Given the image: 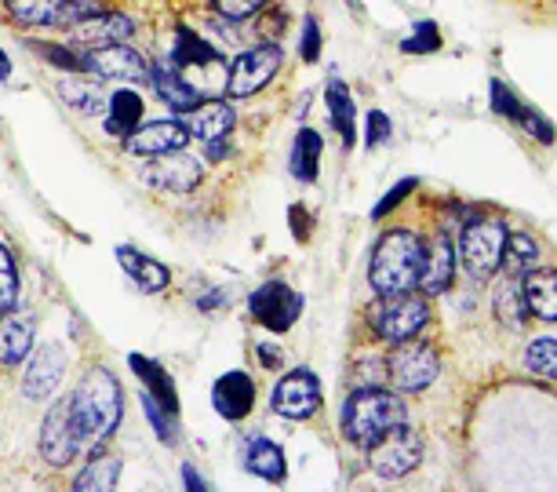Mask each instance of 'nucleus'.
<instances>
[{"instance_id":"5701e85b","label":"nucleus","mask_w":557,"mask_h":492,"mask_svg":"<svg viewBox=\"0 0 557 492\" xmlns=\"http://www.w3.org/2000/svg\"><path fill=\"white\" fill-rule=\"evenodd\" d=\"M117 263L124 270V278L139 292H146V296H161V292H168V285H172V270H168L161 259L146 256L132 245L117 248Z\"/></svg>"},{"instance_id":"9d476101","label":"nucleus","mask_w":557,"mask_h":492,"mask_svg":"<svg viewBox=\"0 0 557 492\" xmlns=\"http://www.w3.org/2000/svg\"><path fill=\"white\" fill-rule=\"evenodd\" d=\"M107 8V0H4V12L23 29H70Z\"/></svg>"},{"instance_id":"6ab92c4d","label":"nucleus","mask_w":557,"mask_h":492,"mask_svg":"<svg viewBox=\"0 0 557 492\" xmlns=\"http://www.w3.org/2000/svg\"><path fill=\"white\" fill-rule=\"evenodd\" d=\"M62 376H66V354H62L59 343H45L26 358L23 394L34 397V402H45L62 386Z\"/></svg>"},{"instance_id":"864d4df0","label":"nucleus","mask_w":557,"mask_h":492,"mask_svg":"<svg viewBox=\"0 0 557 492\" xmlns=\"http://www.w3.org/2000/svg\"><path fill=\"white\" fill-rule=\"evenodd\" d=\"M12 77V59H8V51L0 48V81H8Z\"/></svg>"},{"instance_id":"cd10ccee","label":"nucleus","mask_w":557,"mask_h":492,"mask_svg":"<svg viewBox=\"0 0 557 492\" xmlns=\"http://www.w3.org/2000/svg\"><path fill=\"white\" fill-rule=\"evenodd\" d=\"M186 124H190L194 139L201 143H212V139H226L234 135L237 128V110H234V99H205L201 107L186 113Z\"/></svg>"},{"instance_id":"c756f323","label":"nucleus","mask_w":557,"mask_h":492,"mask_svg":"<svg viewBox=\"0 0 557 492\" xmlns=\"http://www.w3.org/2000/svg\"><path fill=\"white\" fill-rule=\"evenodd\" d=\"M223 59L226 56L208 37L194 34V29L183 26V23L175 26L172 51H168V62H172V66H178V70H186V66H219Z\"/></svg>"},{"instance_id":"412c9836","label":"nucleus","mask_w":557,"mask_h":492,"mask_svg":"<svg viewBox=\"0 0 557 492\" xmlns=\"http://www.w3.org/2000/svg\"><path fill=\"white\" fill-rule=\"evenodd\" d=\"M324 110H329V124H332V132L339 135L343 150H354L357 139H361V124H357L354 91L339 73H332L329 85H324Z\"/></svg>"},{"instance_id":"f257e3e1","label":"nucleus","mask_w":557,"mask_h":492,"mask_svg":"<svg viewBox=\"0 0 557 492\" xmlns=\"http://www.w3.org/2000/svg\"><path fill=\"white\" fill-rule=\"evenodd\" d=\"M401 427H408V402L391 383H357L339 408V434L357 453H372Z\"/></svg>"},{"instance_id":"0eeeda50","label":"nucleus","mask_w":557,"mask_h":492,"mask_svg":"<svg viewBox=\"0 0 557 492\" xmlns=\"http://www.w3.org/2000/svg\"><path fill=\"white\" fill-rule=\"evenodd\" d=\"M324 408V386H321V376L299 365V369H288L273 383L270 391V413L277 420H288V423H307L313 420Z\"/></svg>"},{"instance_id":"de8ad7c7","label":"nucleus","mask_w":557,"mask_h":492,"mask_svg":"<svg viewBox=\"0 0 557 492\" xmlns=\"http://www.w3.org/2000/svg\"><path fill=\"white\" fill-rule=\"evenodd\" d=\"M285 29H288L285 8H262V12L256 15V34L262 40H273V45H277V37H285Z\"/></svg>"},{"instance_id":"49530a36","label":"nucleus","mask_w":557,"mask_h":492,"mask_svg":"<svg viewBox=\"0 0 557 492\" xmlns=\"http://www.w3.org/2000/svg\"><path fill=\"white\" fill-rule=\"evenodd\" d=\"M190 307L201 313H219L230 307V292L223 285H197L190 292Z\"/></svg>"},{"instance_id":"39448f33","label":"nucleus","mask_w":557,"mask_h":492,"mask_svg":"<svg viewBox=\"0 0 557 492\" xmlns=\"http://www.w3.org/2000/svg\"><path fill=\"white\" fill-rule=\"evenodd\" d=\"M507 237L510 230L503 226L499 216L481 212L478 219H470L459 234V267L470 281H488L503 270V253H507Z\"/></svg>"},{"instance_id":"79ce46f5","label":"nucleus","mask_w":557,"mask_h":492,"mask_svg":"<svg viewBox=\"0 0 557 492\" xmlns=\"http://www.w3.org/2000/svg\"><path fill=\"white\" fill-rule=\"evenodd\" d=\"M15 307H18V270H15V256L0 241V318L12 313Z\"/></svg>"},{"instance_id":"ddd939ff","label":"nucleus","mask_w":557,"mask_h":492,"mask_svg":"<svg viewBox=\"0 0 557 492\" xmlns=\"http://www.w3.org/2000/svg\"><path fill=\"white\" fill-rule=\"evenodd\" d=\"M190 139H194V132H190V124H186V118H168V121L139 124L128 139H121V146L135 161H153V157L186 150Z\"/></svg>"},{"instance_id":"4be33fe9","label":"nucleus","mask_w":557,"mask_h":492,"mask_svg":"<svg viewBox=\"0 0 557 492\" xmlns=\"http://www.w3.org/2000/svg\"><path fill=\"white\" fill-rule=\"evenodd\" d=\"M150 85L157 91V99H161L168 110H175L178 118H186V113L205 102L201 91H197L190 81L183 77V70L172 66V62H157V66L150 70Z\"/></svg>"},{"instance_id":"6e6552de","label":"nucleus","mask_w":557,"mask_h":492,"mask_svg":"<svg viewBox=\"0 0 557 492\" xmlns=\"http://www.w3.org/2000/svg\"><path fill=\"white\" fill-rule=\"evenodd\" d=\"M437 376H441V350L426 340L401 343V347H391V354H386V383L394 391H401L405 397L430 391Z\"/></svg>"},{"instance_id":"aec40b11","label":"nucleus","mask_w":557,"mask_h":492,"mask_svg":"<svg viewBox=\"0 0 557 492\" xmlns=\"http://www.w3.org/2000/svg\"><path fill=\"white\" fill-rule=\"evenodd\" d=\"M240 467H245V475L267 481V485H285L288 481L285 448L267 434H248L245 442H240Z\"/></svg>"},{"instance_id":"6e6d98bb","label":"nucleus","mask_w":557,"mask_h":492,"mask_svg":"<svg viewBox=\"0 0 557 492\" xmlns=\"http://www.w3.org/2000/svg\"><path fill=\"white\" fill-rule=\"evenodd\" d=\"M550 4H557V0H550Z\"/></svg>"},{"instance_id":"a211bd4d","label":"nucleus","mask_w":557,"mask_h":492,"mask_svg":"<svg viewBox=\"0 0 557 492\" xmlns=\"http://www.w3.org/2000/svg\"><path fill=\"white\" fill-rule=\"evenodd\" d=\"M256 402H259L256 380L245 369H230L212 383V408L219 420L226 423H245L256 413Z\"/></svg>"},{"instance_id":"4468645a","label":"nucleus","mask_w":557,"mask_h":492,"mask_svg":"<svg viewBox=\"0 0 557 492\" xmlns=\"http://www.w3.org/2000/svg\"><path fill=\"white\" fill-rule=\"evenodd\" d=\"M139 183L153 186V190H168V194H190L205 183V164L197 161L194 153H164L153 157L150 164L139 169Z\"/></svg>"},{"instance_id":"c85d7f7f","label":"nucleus","mask_w":557,"mask_h":492,"mask_svg":"<svg viewBox=\"0 0 557 492\" xmlns=\"http://www.w3.org/2000/svg\"><path fill=\"white\" fill-rule=\"evenodd\" d=\"M59 96L70 110H77L81 118H99V113H107V107H110V96H107V88H102V77H96V73L62 77Z\"/></svg>"},{"instance_id":"2eb2a0df","label":"nucleus","mask_w":557,"mask_h":492,"mask_svg":"<svg viewBox=\"0 0 557 492\" xmlns=\"http://www.w3.org/2000/svg\"><path fill=\"white\" fill-rule=\"evenodd\" d=\"M84 70L96 73L102 81H124V85H132V81H150L153 62L121 40V45L84 48Z\"/></svg>"},{"instance_id":"58836bf2","label":"nucleus","mask_w":557,"mask_h":492,"mask_svg":"<svg viewBox=\"0 0 557 492\" xmlns=\"http://www.w3.org/2000/svg\"><path fill=\"white\" fill-rule=\"evenodd\" d=\"M513 124H518V128L529 135L532 143H540V146H554L557 143V124L546 118L540 107H529V102H524Z\"/></svg>"},{"instance_id":"dca6fc26","label":"nucleus","mask_w":557,"mask_h":492,"mask_svg":"<svg viewBox=\"0 0 557 492\" xmlns=\"http://www.w3.org/2000/svg\"><path fill=\"white\" fill-rule=\"evenodd\" d=\"M459 274V245L456 237L437 230V234L426 237V256H423V274H419V292L430 299L445 296V292L456 285Z\"/></svg>"},{"instance_id":"72a5a7b5","label":"nucleus","mask_w":557,"mask_h":492,"mask_svg":"<svg viewBox=\"0 0 557 492\" xmlns=\"http://www.w3.org/2000/svg\"><path fill=\"white\" fill-rule=\"evenodd\" d=\"M540 241H535L532 234H524V230H513V234L507 237V253H503V270L499 274H518L524 278L529 270L540 267Z\"/></svg>"},{"instance_id":"473e14b6","label":"nucleus","mask_w":557,"mask_h":492,"mask_svg":"<svg viewBox=\"0 0 557 492\" xmlns=\"http://www.w3.org/2000/svg\"><path fill=\"white\" fill-rule=\"evenodd\" d=\"M121 467H124L121 453H110V448L102 445V448H96V453L88 456V464H84V470L77 475V481H73V489H84V492H110V489L121 481Z\"/></svg>"},{"instance_id":"f3484780","label":"nucleus","mask_w":557,"mask_h":492,"mask_svg":"<svg viewBox=\"0 0 557 492\" xmlns=\"http://www.w3.org/2000/svg\"><path fill=\"white\" fill-rule=\"evenodd\" d=\"M135 29H139V23L121 12V8H102V12L81 19L77 26L66 29V40L77 48H99V45H121V40L135 37Z\"/></svg>"},{"instance_id":"f704fd0d","label":"nucleus","mask_w":557,"mask_h":492,"mask_svg":"<svg viewBox=\"0 0 557 492\" xmlns=\"http://www.w3.org/2000/svg\"><path fill=\"white\" fill-rule=\"evenodd\" d=\"M524 372L535 376V380L557 383V340L554 336H535L521 354Z\"/></svg>"},{"instance_id":"7c9ffc66","label":"nucleus","mask_w":557,"mask_h":492,"mask_svg":"<svg viewBox=\"0 0 557 492\" xmlns=\"http://www.w3.org/2000/svg\"><path fill=\"white\" fill-rule=\"evenodd\" d=\"M146 102L135 88H117L110 91V107H107V121H102V132L113 135V139H128V135L143 124Z\"/></svg>"},{"instance_id":"5fc2aeb1","label":"nucleus","mask_w":557,"mask_h":492,"mask_svg":"<svg viewBox=\"0 0 557 492\" xmlns=\"http://www.w3.org/2000/svg\"><path fill=\"white\" fill-rule=\"evenodd\" d=\"M346 4L354 8V15H357V19H364V8H361V0H346Z\"/></svg>"},{"instance_id":"f03ea898","label":"nucleus","mask_w":557,"mask_h":492,"mask_svg":"<svg viewBox=\"0 0 557 492\" xmlns=\"http://www.w3.org/2000/svg\"><path fill=\"white\" fill-rule=\"evenodd\" d=\"M426 237L412 226L383 230L380 241L368 256V288L375 296H405L419 292V274H423Z\"/></svg>"},{"instance_id":"a18cd8bd","label":"nucleus","mask_w":557,"mask_h":492,"mask_svg":"<svg viewBox=\"0 0 557 492\" xmlns=\"http://www.w3.org/2000/svg\"><path fill=\"white\" fill-rule=\"evenodd\" d=\"M273 0H212V12L223 19V23H248L256 19L262 8H270Z\"/></svg>"},{"instance_id":"09e8293b","label":"nucleus","mask_w":557,"mask_h":492,"mask_svg":"<svg viewBox=\"0 0 557 492\" xmlns=\"http://www.w3.org/2000/svg\"><path fill=\"white\" fill-rule=\"evenodd\" d=\"M313 226H318V219H313V212L302 201H296L288 208V230H292V237H296L299 245H307V241L313 237Z\"/></svg>"},{"instance_id":"9b49d317","label":"nucleus","mask_w":557,"mask_h":492,"mask_svg":"<svg viewBox=\"0 0 557 492\" xmlns=\"http://www.w3.org/2000/svg\"><path fill=\"white\" fill-rule=\"evenodd\" d=\"M77 453H84V442H81L77 416H73V402L66 394L59 402H51L45 423H40V456L51 467H70Z\"/></svg>"},{"instance_id":"ea45409f","label":"nucleus","mask_w":557,"mask_h":492,"mask_svg":"<svg viewBox=\"0 0 557 492\" xmlns=\"http://www.w3.org/2000/svg\"><path fill=\"white\" fill-rule=\"evenodd\" d=\"M419 190V175H405V180H397L391 190H386L380 201L372 205V212H368V219H372V223H383L386 216H394L397 208H401L408 197H412Z\"/></svg>"},{"instance_id":"2f4dec72","label":"nucleus","mask_w":557,"mask_h":492,"mask_svg":"<svg viewBox=\"0 0 557 492\" xmlns=\"http://www.w3.org/2000/svg\"><path fill=\"white\" fill-rule=\"evenodd\" d=\"M524 292L535 321L557 324V267H535L524 274Z\"/></svg>"},{"instance_id":"f8f14e48","label":"nucleus","mask_w":557,"mask_h":492,"mask_svg":"<svg viewBox=\"0 0 557 492\" xmlns=\"http://www.w3.org/2000/svg\"><path fill=\"white\" fill-rule=\"evenodd\" d=\"M423 453H426L423 438L412 427H401V431H394L383 445H375L368 453V470L380 481H401L408 475H416L419 464H423Z\"/></svg>"},{"instance_id":"1a4fd4ad","label":"nucleus","mask_w":557,"mask_h":492,"mask_svg":"<svg viewBox=\"0 0 557 492\" xmlns=\"http://www.w3.org/2000/svg\"><path fill=\"white\" fill-rule=\"evenodd\" d=\"M302 307H307L302 292L292 288L285 278L262 281V285L248 296L251 321H256L259 329L273 332V336H285V332L296 329V321L302 318Z\"/></svg>"},{"instance_id":"3c124183","label":"nucleus","mask_w":557,"mask_h":492,"mask_svg":"<svg viewBox=\"0 0 557 492\" xmlns=\"http://www.w3.org/2000/svg\"><path fill=\"white\" fill-rule=\"evenodd\" d=\"M205 157L212 164H223L226 157H234V143H230V135L226 139H212V143H205Z\"/></svg>"},{"instance_id":"c9c22d12","label":"nucleus","mask_w":557,"mask_h":492,"mask_svg":"<svg viewBox=\"0 0 557 492\" xmlns=\"http://www.w3.org/2000/svg\"><path fill=\"white\" fill-rule=\"evenodd\" d=\"M397 48H401V56H437L445 48V37H441V26L434 19H419V23H412V34L397 40Z\"/></svg>"},{"instance_id":"a878e982","label":"nucleus","mask_w":557,"mask_h":492,"mask_svg":"<svg viewBox=\"0 0 557 492\" xmlns=\"http://www.w3.org/2000/svg\"><path fill=\"white\" fill-rule=\"evenodd\" d=\"M128 369L135 372V380H139V386L150 397H157L168 413L172 416H178L183 413V402H178V391H175V380H172V372L164 369L161 361L157 358H150V354H128Z\"/></svg>"},{"instance_id":"393cba45","label":"nucleus","mask_w":557,"mask_h":492,"mask_svg":"<svg viewBox=\"0 0 557 492\" xmlns=\"http://www.w3.org/2000/svg\"><path fill=\"white\" fill-rule=\"evenodd\" d=\"M492 313L507 332H524V324L532 318L529 307V292H524V278L518 274H503L496 292H492Z\"/></svg>"},{"instance_id":"a19ab883","label":"nucleus","mask_w":557,"mask_h":492,"mask_svg":"<svg viewBox=\"0 0 557 492\" xmlns=\"http://www.w3.org/2000/svg\"><path fill=\"white\" fill-rule=\"evenodd\" d=\"M521 107H524V99L507 85V81H503V77H492L488 81V110L496 113V118L513 124V121H518Z\"/></svg>"},{"instance_id":"e433bc0d","label":"nucleus","mask_w":557,"mask_h":492,"mask_svg":"<svg viewBox=\"0 0 557 492\" xmlns=\"http://www.w3.org/2000/svg\"><path fill=\"white\" fill-rule=\"evenodd\" d=\"M143 413H146V423L153 427V434L161 438V445L175 448L178 445V416H172L168 408L157 402V397H150L143 391Z\"/></svg>"},{"instance_id":"bb28decb","label":"nucleus","mask_w":557,"mask_h":492,"mask_svg":"<svg viewBox=\"0 0 557 492\" xmlns=\"http://www.w3.org/2000/svg\"><path fill=\"white\" fill-rule=\"evenodd\" d=\"M321 161H324V135L318 128H310V124H302L288 150V175L299 186H313L321 180Z\"/></svg>"},{"instance_id":"423d86ee","label":"nucleus","mask_w":557,"mask_h":492,"mask_svg":"<svg viewBox=\"0 0 557 492\" xmlns=\"http://www.w3.org/2000/svg\"><path fill=\"white\" fill-rule=\"evenodd\" d=\"M281 66H285V48L273 45V40H259L245 51H237V59L230 62L226 73V99H251L262 88H270L277 81Z\"/></svg>"},{"instance_id":"7ed1b4c3","label":"nucleus","mask_w":557,"mask_h":492,"mask_svg":"<svg viewBox=\"0 0 557 492\" xmlns=\"http://www.w3.org/2000/svg\"><path fill=\"white\" fill-rule=\"evenodd\" d=\"M73 402V416H77L81 427V442L88 453H96L117 434L121 416H124V394L121 383L107 365H91L88 372L81 376V386L70 394Z\"/></svg>"},{"instance_id":"37998d69","label":"nucleus","mask_w":557,"mask_h":492,"mask_svg":"<svg viewBox=\"0 0 557 492\" xmlns=\"http://www.w3.org/2000/svg\"><path fill=\"white\" fill-rule=\"evenodd\" d=\"M321 51H324L321 19L313 15V12H307V15H302V26H299V59L307 62V66H318Z\"/></svg>"},{"instance_id":"20e7f679","label":"nucleus","mask_w":557,"mask_h":492,"mask_svg":"<svg viewBox=\"0 0 557 492\" xmlns=\"http://www.w3.org/2000/svg\"><path fill=\"white\" fill-rule=\"evenodd\" d=\"M364 324L375 340L386 347L423 340V332L434 324V307L423 292H405V296H380L364 307Z\"/></svg>"},{"instance_id":"8fccbe9b","label":"nucleus","mask_w":557,"mask_h":492,"mask_svg":"<svg viewBox=\"0 0 557 492\" xmlns=\"http://www.w3.org/2000/svg\"><path fill=\"white\" fill-rule=\"evenodd\" d=\"M256 358H259V365L262 369H270V372H281L285 369V361H288V354H285V347H277V343H256Z\"/></svg>"},{"instance_id":"603ef678","label":"nucleus","mask_w":557,"mask_h":492,"mask_svg":"<svg viewBox=\"0 0 557 492\" xmlns=\"http://www.w3.org/2000/svg\"><path fill=\"white\" fill-rule=\"evenodd\" d=\"M183 485L190 489V492H205L208 481L201 478V470H197L194 464H183Z\"/></svg>"},{"instance_id":"b1692460","label":"nucleus","mask_w":557,"mask_h":492,"mask_svg":"<svg viewBox=\"0 0 557 492\" xmlns=\"http://www.w3.org/2000/svg\"><path fill=\"white\" fill-rule=\"evenodd\" d=\"M34 336H37V321L34 313H23V310H12L0 318V365L4 369H15L23 365L29 354H34Z\"/></svg>"},{"instance_id":"c03bdc74","label":"nucleus","mask_w":557,"mask_h":492,"mask_svg":"<svg viewBox=\"0 0 557 492\" xmlns=\"http://www.w3.org/2000/svg\"><path fill=\"white\" fill-rule=\"evenodd\" d=\"M394 139V121L386 110H368L364 113V124H361V143L368 146V150H380V146H386Z\"/></svg>"},{"instance_id":"4c0bfd02","label":"nucleus","mask_w":557,"mask_h":492,"mask_svg":"<svg viewBox=\"0 0 557 492\" xmlns=\"http://www.w3.org/2000/svg\"><path fill=\"white\" fill-rule=\"evenodd\" d=\"M37 51L40 59L51 62V66H59V70H66V73H88L84 70V48L77 45H70V40H62V45H48V40H34L29 45Z\"/></svg>"}]
</instances>
